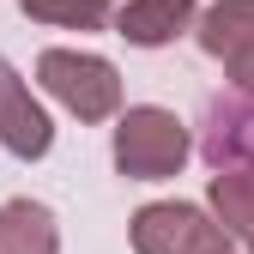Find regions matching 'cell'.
I'll return each mask as SVG.
<instances>
[{
    "mask_svg": "<svg viewBox=\"0 0 254 254\" xmlns=\"http://www.w3.org/2000/svg\"><path fill=\"white\" fill-rule=\"evenodd\" d=\"M0 145H6L12 157H24V164L49 157V145H55V121H49V109L30 97V85L12 73L6 55H0Z\"/></svg>",
    "mask_w": 254,
    "mask_h": 254,
    "instance_id": "5",
    "label": "cell"
},
{
    "mask_svg": "<svg viewBox=\"0 0 254 254\" xmlns=\"http://www.w3.org/2000/svg\"><path fill=\"white\" fill-rule=\"evenodd\" d=\"M37 85L79 121H109L121 109V73L91 49H43L37 55Z\"/></svg>",
    "mask_w": 254,
    "mask_h": 254,
    "instance_id": "2",
    "label": "cell"
},
{
    "mask_svg": "<svg viewBox=\"0 0 254 254\" xmlns=\"http://www.w3.org/2000/svg\"><path fill=\"white\" fill-rule=\"evenodd\" d=\"M0 254H61V224L43 200L0 206Z\"/></svg>",
    "mask_w": 254,
    "mask_h": 254,
    "instance_id": "8",
    "label": "cell"
},
{
    "mask_svg": "<svg viewBox=\"0 0 254 254\" xmlns=\"http://www.w3.org/2000/svg\"><path fill=\"white\" fill-rule=\"evenodd\" d=\"M206 200H212V212H218V224H224V230L254 254V170H236V164L212 170Z\"/></svg>",
    "mask_w": 254,
    "mask_h": 254,
    "instance_id": "9",
    "label": "cell"
},
{
    "mask_svg": "<svg viewBox=\"0 0 254 254\" xmlns=\"http://www.w3.org/2000/svg\"><path fill=\"white\" fill-rule=\"evenodd\" d=\"M206 157H212V170H254V91H236V97H218L206 109Z\"/></svg>",
    "mask_w": 254,
    "mask_h": 254,
    "instance_id": "6",
    "label": "cell"
},
{
    "mask_svg": "<svg viewBox=\"0 0 254 254\" xmlns=\"http://www.w3.org/2000/svg\"><path fill=\"white\" fill-rule=\"evenodd\" d=\"M18 12H30L37 24H61V30H103L115 0H18Z\"/></svg>",
    "mask_w": 254,
    "mask_h": 254,
    "instance_id": "10",
    "label": "cell"
},
{
    "mask_svg": "<svg viewBox=\"0 0 254 254\" xmlns=\"http://www.w3.org/2000/svg\"><path fill=\"white\" fill-rule=\"evenodd\" d=\"M133 254H236L230 230L218 224L206 206H188V200H151L133 212Z\"/></svg>",
    "mask_w": 254,
    "mask_h": 254,
    "instance_id": "3",
    "label": "cell"
},
{
    "mask_svg": "<svg viewBox=\"0 0 254 254\" xmlns=\"http://www.w3.org/2000/svg\"><path fill=\"white\" fill-rule=\"evenodd\" d=\"M194 18H200L194 0H127L115 6V37L133 49H164L182 30H194Z\"/></svg>",
    "mask_w": 254,
    "mask_h": 254,
    "instance_id": "7",
    "label": "cell"
},
{
    "mask_svg": "<svg viewBox=\"0 0 254 254\" xmlns=\"http://www.w3.org/2000/svg\"><path fill=\"white\" fill-rule=\"evenodd\" d=\"M200 49L224 67L236 91H254V0H218L194 18Z\"/></svg>",
    "mask_w": 254,
    "mask_h": 254,
    "instance_id": "4",
    "label": "cell"
},
{
    "mask_svg": "<svg viewBox=\"0 0 254 254\" xmlns=\"http://www.w3.org/2000/svg\"><path fill=\"white\" fill-rule=\"evenodd\" d=\"M194 139H188V127L176 109H157V103H133L121 121H115V170L127 182H170Z\"/></svg>",
    "mask_w": 254,
    "mask_h": 254,
    "instance_id": "1",
    "label": "cell"
}]
</instances>
